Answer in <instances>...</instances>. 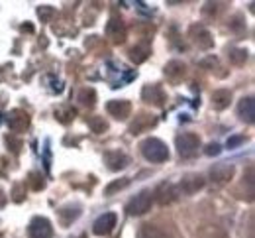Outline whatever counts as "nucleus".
<instances>
[{
  "label": "nucleus",
  "mask_w": 255,
  "mask_h": 238,
  "mask_svg": "<svg viewBox=\"0 0 255 238\" xmlns=\"http://www.w3.org/2000/svg\"><path fill=\"white\" fill-rule=\"evenodd\" d=\"M139 150H141V154L147 162L161 164V162L169 160V148H167L165 142H161L159 138H145L139 144Z\"/></svg>",
  "instance_id": "obj_1"
},
{
  "label": "nucleus",
  "mask_w": 255,
  "mask_h": 238,
  "mask_svg": "<svg viewBox=\"0 0 255 238\" xmlns=\"http://www.w3.org/2000/svg\"><path fill=\"white\" fill-rule=\"evenodd\" d=\"M153 199H155V195H153L151 191H141L139 195H135V197H133V199L126 205V213L129 215V217H139V215H145V213L151 209Z\"/></svg>",
  "instance_id": "obj_2"
},
{
  "label": "nucleus",
  "mask_w": 255,
  "mask_h": 238,
  "mask_svg": "<svg viewBox=\"0 0 255 238\" xmlns=\"http://www.w3.org/2000/svg\"><path fill=\"white\" fill-rule=\"evenodd\" d=\"M175 146H177V152H179L181 158H192L200 148V138L192 134V132L179 134L175 140Z\"/></svg>",
  "instance_id": "obj_3"
},
{
  "label": "nucleus",
  "mask_w": 255,
  "mask_h": 238,
  "mask_svg": "<svg viewBox=\"0 0 255 238\" xmlns=\"http://www.w3.org/2000/svg\"><path fill=\"white\" fill-rule=\"evenodd\" d=\"M28 238H53V227L45 217L32 219L28 227Z\"/></svg>",
  "instance_id": "obj_4"
},
{
  "label": "nucleus",
  "mask_w": 255,
  "mask_h": 238,
  "mask_svg": "<svg viewBox=\"0 0 255 238\" xmlns=\"http://www.w3.org/2000/svg\"><path fill=\"white\" fill-rule=\"evenodd\" d=\"M6 122H8V128H10L12 132H22V130H26L28 124H30V114H28L26 110H22V108H14V110L8 112Z\"/></svg>",
  "instance_id": "obj_5"
},
{
  "label": "nucleus",
  "mask_w": 255,
  "mask_h": 238,
  "mask_svg": "<svg viewBox=\"0 0 255 238\" xmlns=\"http://www.w3.org/2000/svg\"><path fill=\"white\" fill-rule=\"evenodd\" d=\"M116 221H118V217H116L114 213H104L102 217H98L95 221L93 233H95L96 237H106V235H110V233L114 231V227H116Z\"/></svg>",
  "instance_id": "obj_6"
},
{
  "label": "nucleus",
  "mask_w": 255,
  "mask_h": 238,
  "mask_svg": "<svg viewBox=\"0 0 255 238\" xmlns=\"http://www.w3.org/2000/svg\"><path fill=\"white\" fill-rule=\"evenodd\" d=\"M191 37L200 49H210V47L214 45V37H212V34H210L204 26H192Z\"/></svg>",
  "instance_id": "obj_7"
},
{
  "label": "nucleus",
  "mask_w": 255,
  "mask_h": 238,
  "mask_svg": "<svg viewBox=\"0 0 255 238\" xmlns=\"http://www.w3.org/2000/svg\"><path fill=\"white\" fill-rule=\"evenodd\" d=\"M141 99L147 104L163 106L165 104V91L161 89L159 85H145L143 91H141Z\"/></svg>",
  "instance_id": "obj_8"
},
{
  "label": "nucleus",
  "mask_w": 255,
  "mask_h": 238,
  "mask_svg": "<svg viewBox=\"0 0 255 238\" xmlns=\"http://www.w3.org/2000/svg\"><path fill=\"white\" fill-rule=\"evenodd\" d=\"M106 35L114 43H122L126 39V26H124L122 18H110V22L106 24Z\"/></svg>",
  "instance_id": "obj_9"
},
{
  "label": "nucleus",
  "mask_w": 255,
  "mask_h": 238,
  "mask_svg": "<svg viewBox=\"0 0 255 238\" xmlns=\"http://www.w3.org/2000/svg\"><path fill=\"white\" fill-rule=\"evenodd\" d=\"M104 162H106V166H108V170L112 171H118V170H124L128 164H129V158H128L126 154H122V152H106L104 154Z\"/></svg>",
  "instance_id": "obj_10"
},
{
  "label": "nucleus",
  "mask_w": 255,
  "mask_h": 238,
  "mask_svg": "<svg viewBox=\"0 0 255 238\" xmlns=\"http://www.w3.org/2000/svg\"><path fill=\"white\" fill-rule=\"evenodd\" d=\"M238 114H240V118L244 120V122H248V124H252L255 120V102H254V97H244L240 104H238Z\"/></svg>",
  "instance_id": "obj_11"
},
{
  "label": "nucleus",
  "mask_w": 255,
  "mask_h": 238,
  "mask_svg": "<svg viewBox=\"0 0 255 238\" xmlns=\"http://www.w3.org/2000/svg\"><path fill=\"white\" fill-rule=\"evenodd\" d=\"M106 110H108L114 118L124 120V118L129 116V112H131V104H129V101H110L106 104Z\"/></svg>",
  "instance_id": "obj_12"
},
{
  "label": "nucleus",
  "mask_w": 255,
  "mask_h": 238,
  "mask_svg": "<svg viewBox=\"0 0 255 238\" xmlns=\"http://www.w3.org/2000/svg\"><path fill=\"white\" fill-rule=\"evenodd\" d=\"M155 118L153 116H149V114H139V116H135V120L129 124V132L131 134H141V132H145V130H149L151 126H155Z\"/></svg>",
  "instance_id": "obj_13"
},
{
  "label": "nucleus",
  "mask_w": 255,
  "mask_h": 238,
  "mask_svg": "<svg viewBox=\"0 0 255 238\" xmlns=\"http://www.w3.org/2000/svg\"><path fill=\"white\" fill-rule=\"evenodd\" d=\"M234 166H228V164H220L216 168L210 170V177L214 183H228L232 177H234Z\"/></svg>",
  "instance_id": "obj_14"
},
{
  "label": "nucleus",
  "mask_w": 255,
  "mask_h": 238,
  "mask_svg": "<svg viewBox=\"0 0 255 238\" xmlns=\"http://www.w3.org/2000/svg\"><path fill=\"white\" fill-rule=\"evenodd\" d=\"M181 191L183 193H187V195H192V193H196L198 189H202L204 187V179L200 177V175H187V177H183V181H181Z\"/></svg>",
  "instance_id": "obj_15"
},
{
  "label": "nucleus",
  "mask_w": 255,
  "mask_h": 238,
  "mask_svg": "<svg viewBox=\"0 0 255 238\" xmlns=\"http://www.w3.org/2000/svg\"><path fill=\"white\" fill-rule=\"evenodd\" d=\"M137 238H171L161 227L157 225H151V223H145L139 227L137 231Z\"/></svg>",
  "instance_id": "obj_16"
},
{
  "label": "nucleus",
  "mask_w": 255,
  "mask_h": 238,
  "mask_svg": "<svg viewBox=\"0 0 255 238\" xmlns=\"http://www.w3.org/2000/svg\"><path fill=\"white\" fill-rule=\"evenodd\" d=\"M153 195H157L159 203L165 205V203H171L179 193H177V187H175V185H171V183H163V185H159L157 193H153Z\"/></svg>",
  "instance_id": "obj_17"
},
{
  "label": "nucleus",
  "mask_w": 255,
  "mask_h": 238,
  "mask_svg": "<svg viewBox=\"0 0 255 238\" xmlns=\"http://www.w3.org/2000/svg\"><path fill=\"white\" fill-rule=\"evenodd\" d=\"M230 101H232V93L226 91V89H218V91L212 93V106L216 110H224L230 104Z\"/></svg>",
  "instance_id": "obj_18"
},
{
  "label": "nucleus",
  "mask_w": 255,
  "mask_h": 238,
  "mask_svg": "<svg viewBox=\"0 0 255 238\" xmlns=\"http://www.w3.org/2000/svg\"><path fill=\"white\" fill-rule=\"evenodd\" d=\"M185 63L183 61H169L165 65V75L171 79V81H179L183 75H185Z\"/></svg>",
  "instance_id": "obj_19"
},
{
  "label": "nucleus",
  "mask_w": 255,
  "mask_h": 238,
  "mask_svg": "<svg viewBox=\"0 0 255 238\" xmlns=\"http://www.w3.org/2000/svg\"><path fill=\"white\" fill-rule=\"evenodd\" d=\"M79 215H81V207H77V205H75V207H73V205H69V207H63V209L59 211L61 223H63L65 227H67V225H71Z\"/></svg>",
  "instance_id": "obj_20"
},
{
  "label": "nucleus",
  "mask_w": 255,
  "mask_h": 238,
  "mask_svg": "<svg viewBox=\"0 0 255 238\" xmlns=\"http://www.w3.org/2000/svg\"><path fill=\"white\" fill-rule=\"evenodd\" d=\"M147 57H149V47H147V45H135V47H131V51H129V59H131L133 63H143Z\"/></svg>",
  "instance_id": "obj_21"
},
{
  "label": "nucleus",
  "mask_w": 255,
  "mask_h": 238,
  "mask_svg": "<svg viewBox=\"0 0 255 238\" xmlns=\"http://www.w3.org/2000/svg\"><path fill=\"white\" fill-rule=\"evenodd\" d=\"M79 101L85 106H95L96 102V91L93 87H85L81 93H79Z\"/></svg>",
  "instance_id": "obj_22"
},
{
  "label": "nucleus",
  "mask_w": 255,
  "mask_h": 238,
  "mask_svg": "<svg viewBox=\"0 0 255 238\" xmlns=\"http://www.w3.org/2000/svg\"><path fill=\"white\" fill-rule=\"evenodd\" d=\"M89 126H91V130L96 132V134H102V132L108 130V124H106V120L102 116H91L89 118Z\"/></svg>",
  "instance_id": "obj_23"
},
{
  "label": "nucleus",
  "mask_w": 255,
  "mask_h": 238,
  "mask_svg": "<svg viewBox=\"0 0 255 238\" xmlns=\"http://www.w3.org/2000/svg\"><path fill=\"white\" fill-rule=\"evenodd\" d=\"M28 183H30V187H32L33 191H41V189L45 187L43 175H41V173H37V171H32V173L28 175Z\"/></svg>",
  "instance_id": "obj_24"
},
{
  "label": "nucleus",
  "mask_w": 255,
  "mask_h": 238,
  "mask_svg": "<svg viewBox=\"0 0 255 238\" xmlns=\"http://www.w3.org/2000/svg\"><path fill=\"white\" fill-rule=\"evenodd\" d=\"M129 185V177H124V179H118V181H112L108 187H106V195H114L116 191H122L124 187H128Z\"/></svg>",
  "instance_id": "obj_25"
},
{
  "label": "nucleus",
  "mask_w": 255,
  "mask_h": 238,
  "mask_svg": "<svg viewBox=\"0 0 255 238\" xmlns=\"http://www.w3.org/2000/svg\"><path fill=\"white\" fill-rule=\"evenodd\" d=\"M77 116V110L75 108H59V110H55V118H59L61 122H71L73 118Z\"/></svg>",
  "instance_id": "obj_26"
},
{
  "label": "nucleus",
  "mask_w": 255,
  "mask_h": 238,
  "mask_svg": "<svg viewBox=\"0 0 255 238\" xmlns=\"http://www.w3.org/2000/svg\"><path fill=\"white\" fill-rule=\"evenodd\" d=\"M230 59L240 65V63H244V61L248 59V51H246V49H236V51L230 53Z\"/></svg>",
  "instance_id": "obj_27"
},
{
  "label": "nucleus",
  "mask_w": 255,
  "mask_h": 238,
  "mask_svg": "<svg viewBox=\"0 0 255 238\" xmlns=\"http://www.w3.org/2000/svg\"><path fill=\"white\" fill-rule=\"evenodd\" d=\"M6 144H8V148H12V152L14 154H20V150H22V140H18V138H14V136H8L6 138Z\"/></svg>",
  "instance_id": "obj_28"
},
{
  "label": "nucleus",
  "mask_w": 255,
  "mask_h": 238,
  "mask_svg": "<svg viewBox=\"0 0 255 238\" xmlns=\"http://www.w3.org/2000/svg\"><path fill=\"white\" fill-rule=\"evenodd\" d=\"M24 185L22 183H18V185H14V191H12V199L16 201V203H22L24 201Z\"/></svg>",
  "instance_id": "obj_29"
},
{
  "label": "nucleus",
  "mask_w": 255,
  "mask_h": 238,
  "mask_svg": "<svg viewBox=\"0 0 255 238\" xmlns=\"http://www.w3.org/2000/svg\"><path fill=\"white\" fill-rule=\"evenodd\" d=\"M204 152H206V156H218L220 154V146L218 144H208V148Z\"/></svg>",
  "instance_id": "obj_30"
},
{
  "label": "nucleus",
  "mask_w": 255,
  "mask_h": 238,
  "mask_svg": "<svg viewBox=\"0 0 255 238\" xmlns=\"http://www.w3.org/2000/svg\"><path fill=\"white\" fill-rule=\"evenodd\" d=\"M242 142H244V138L242 136L230 138V140H228V148H234V146H238V144H242Z\"/></svg>",
  "instance_id": "obj_31"
},
{
  "label": "nucleus",
  "mask_w": 255,
  "mask_h": 238,
  "mask_svg": "<svg viewBox=\"0 0 255 238\" xmlns=\"http://www.w3.org/2000/svg\"><path fill=\"white\" fill-rule=\"evenodd\" d=\"M6 205V195H4V191L0 189V207H4Z\"/></svg>",
  "instance_id": "obj_32"
},
{
  "label": "nucleus",
  "mask_w": 255,
  "mask_h": 238,
  "mask_svg": "<svg viewBox=\"0 0 255 238\" xmlns=\"http://www.w3.org/2000/svg\"><path fill=\"white\" fill-rule=\"evenodd\" d=\"M22 30H24V32H33V28L30 24H28V26H22Z\"/></svg>",
  "instance_id": "obj_33"
},
{
  "label": "nucleus",
  "mask_w": 255,
  "mask_h": 238,
  "mask_svg": "<svg viewBox=\"0 0 255 238\" xmlns=\"http://www.w3.org/2000/svg\"><path fill=\"white\" fill-rule=\"evenodd\" d=\"M81 238H87V237H81Z\"/></svg>",
  "instance_id": "obj_34"
}]
</instances>
